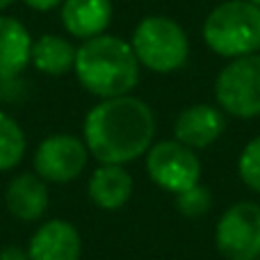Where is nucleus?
Listing matches in <instances>:
<instances>
[{"label": "nucleus", "instance_id": "nucleus-1", "mask_svg": "<svg viewBox=\"0 0 260 260\" xmlns=\"http://www.w3.org/2000/svg\"><path fill=\"white\" fill-rule=\"evenodd\" d=\"M155 119L144 101L117 96L99 103L85 119L87 148L103 165H123L151 146Z\"/></svg>", "mask_w": 260, "mask_h": 260}, {"label": "nucleus", "instance_id": "nucleus-2", "mask_svg": "<svg viewBox=\"0 0 260 260\" xmlns=\"http://www.w3.org/2000/svg\"><path fill=\"white\" fill-rule=\"evenodd\" d=\"M76 73L85 89L101 99L126 96L139 78L133 46L119 37L99 35L85 39L76 53Z\"/></svg>", "mask_w": 260, "mask_h": 260}, {"label": "nucleus", "instance_id": "nucleus-3", "mask_svg": "<svg viewBox=\"0 0 260 260\" xmlns=\"http://www.w3.org/2000/svg\"><path fill=\"white\" fill-rule=\"evenodd\" d=\"M203 39L224 57H244L260 48V9L249 0H229L210 12Z\"/></svg>", "mask_w": 260, "mask_h": 260}, {"label": "nucleus", "instance_id": "nucleus-4", "mask_svg": "<svg viewBox=\"0 0 260 260\" xmlns=\"http://www.w3.org/2000/svg\"><path fill=\"white\" fill-rule=\"evenodd\" d=\"M133 50L137 62L151 71H176L187 59V35L176 21L167 16H148L133 35Z\"/></svg>", "mask_w": 260, "mask_h": 260}, {"label": "nucleus", "instance_id": "nucleus-5", "mask_svg": "<svg viewBox=\"0 0 260 260\" xmlns=\"http://www.w3.org/2000/svg\"><path fill=\"white\" fill-rule=\"evenodd\" d=\"M219 105L229 114L251 119L260 114V55L235 57L215 82Z\"/></svg>", "mask_w": 260, "mask_h": 260}, {"label": "nucleus", "instance_id": "nucleus-6", "mask_svg": "<svg viewBox=\"0 0 260 260\" xmlns=\"http://www.w3.org/2000/svg\"><path fill=\"white\" fill-rule=\"evenodd\" d=\"M217 249L226 260L260 258V206L235 203L217 224Z\"/></svg>", "mask_w": 260, "mask_h": 260}, {"label": "nucleus", "instance_id": "nucleus-7", "mask_svg": "<svg viewBox=\"0 0 260 260\" xmlns=\"http://www.w3.org/2000/svg\"><path fill=\"white\" fill-rule=\"evenodd\" d=\"M148 176L153 183L167 192L180 194L185 189L199 185L201 178V162L192 153V148L176 142H160L148 151L146 160Z\"/></svg>", "mask_w": 260, "mask_h": 260}, {"label": "nucleus", "instance_id": "nucleus-8", "mask_svg": "<svg viewBox=\"0 0 260 260\" xmlns=\"http://www.w3.org/2000/svg\"><path fill=\"white\" fill-rule=\"evenodd\" d=\"M87 165V146L71 135H53L44 139L35 153V167L41 178L69 183Z\"/></svg>", "mask_w": 260, "mask_h": 260}, {"label": "nucleus", "instance_id": "nucleus-9", "mask_svg": "<svg viewBox=\"0 0 260 260\" xmlns=\"http://www.w3.org/2000/svg\"><path fill=\"white\" fill-rule=\"evenodd\" d=\"M80 235L76 226L64 219H53L39 226L27 247V260H78Z\"/></svg>", "mask_w": 260, "mask_h": 260}, {"label": "nucleus", "instance_id": "nucleus-10", "mask_svg": "<svg viewBox=\"0 0 260 260\" xmlns=\"http://www.w3.org/2000/svg\"><path fill=\"white\" fill-rule=\"evenodd\" d=\"M176 139L185 146H210L224 133V117L212 105H192L183 110L176 121Z\"/></svg>", "mask_w": 260, "mask_h": 260}, {"label": "nucleus", "instance_id": "nucleus-11", "mask_svg": "<svg viewBox=\"0 0 260 260\" xmlns=\"http://www.w3.org/2000/svg\"><path fill=\"white\" fill-rule=\"evenodd\" d=\"M112 18L110 0H64L62 21L67 30L78 39L99 37Z\"/></svg>", "mask_w": 260, "mask_h": 260}, {"label": "nucleus", "instance_id": "nucleus-12", "mask_svg": "<svg viewBox=\"0 0 260 260\" xmlns=\"http://www.w3.org/2000/svg\"><path fill=\"white\" fill-rule=\"evenodd\" d=\"M7 208L16 219L21 221H35L48 208V189L37 176L21 174L9 183L5 192Z\"/></svg>", "mask_w": 260, "mask_h": 260}, {"label": "nucleus", "instance_id": "nucleus-13", "mask_svg": "<svg viewBox=\"0 0 260 260\" xmlns=\"http://www.w3.org/2000/svg\"><path fill=\"white\" fill-rule=\"evenodd\" d=\"M32 39L27 30L9 16H0V78H14L27 67Z\"/></svg>", "mask_w": 260, "mask_h": 260}, {"label": "nucleus", "instance_id": "nucleus-14", "mask_svg": "<svg viewBox=\"0 0 260 260\" xmlns=\"http://www.w3.org/2000/svg\"><path fill=\"white\" fill-rule=\"evenodd\" d=\"M133 194V178L121 165H103L89 180V197L105 210H117Z\"/></svg>", "mask_w": 260, "mask_h": 260}, {"label": "nucleus", "instance_id": "nucleus-15", "mask_svg": "<svg viewBox=\"0 0 260 260\" xmlns=\"http://www.w3.org/2000/svg\"><path fill=\"white\" fill-rule=\"evenodd\" d=\"M76 53L71 41L55 35H44L39 41L32 44L30 62L48 76H62L76 67Z\"/></svg>", "mask_w": 260, "mask_h": 260}, {"label": "nucleus", "instance_id": "nucleus-16", "mask_svg": "<svg viewBox=\"0 0 260 260\" xmlns=\"http://www.w3.org/2000/svg\"><path fill=\"white\" fill-rule=\"evenodd\" d=\"M25 151L23 130L9 114L0 112V171L14 169Z\"/></svg>", "mask_w": 260, "mask_h": 260}, {"label": "nucleus", "instance_id": "nucleus-17", "mask_svg": "<svg viewBox=\"0 0 260 260\" xmlns=\"http://www.w3.org/2000/svg\"><path fill=\"white\" fill-rule=\"evenodd\" d=\"M240 178L244 185L260 192V137L251 139L240 155Z\"/></svg>", "mask_w": 260, "mask_h": 260}, {"label": "nucleus", "instance_id": "nucleus-18", "mask_svg": "<svg viewBox=\"0 0 260 260\" xmlns=\"http://www.w3.org/2000/svg\"><path fill=\"white\" fill-rule=\"evenodd\" d=\"M176 206L185 217H199L210 208V192L203 185H194V187L176 194Z\"/></svg>", "mask_w": 260, "mask_h": 260}, {"label": "nucleus", "instance_id": "nucleus-19", "mask_svg": "<svg viewBox=\"0 0 260 260\" xmlns=\"http://www.w3.org/2000/svg\"><path fill=\"white\" fill-rule=\"evenodd\" d=\"M27 7L32 9H39V12H48V9L57 7L59 3H64V0H25Z\"/></svg>", "mask_w": 260, "mask_h": 260}, {"label": "nucleus", "instance_id": "nucleus-20", "mask_svg": "<svg viewBox=\"0 0 260 260\" xmlns=\"http://www.w3.org/2000/svg\"><path fill=\"white\" fill-rule=\"evenodd\" d=\"M0 260H27V253H23L16 247H7L0 251Z\"/></svg>", "mask_w": 260, "mask_h": 260}, {"label": "nucleus", "instance_id": "nucleus-21", "mask_svg": "<svg viewBox=\"0 0 260 260\" xmlns=\"http://www.w3.org/2000/svg\"><path fill=\"white\" fill-rule=\"evenodd\" d=\"M12 3H14V0H0V12H3V9H7Z\"/></svg>", "mask_w": 260, "mask_h": 260}, {"label": "nucleus", "instance_id": "nucleus-22", "mask_svg": "<svg viewBox=\"0 0 260 260\" xmlns=\"http://www.w3.org/2000/svg\"><path fill=\"white\" fill-rule=\"evenodd\" d=\"M249 3H251V5H256V7L260 9V0H249Z\"/></svg>", "mask_w": 260, "mask_h": 260}, {"label": "nucleus", "instance_id": "nucleus-23", "mask_svg": "<svg viewBox=\"0 0 260 260\" xmlns=\"http://www.w3.org/2000/svg\"><path fill=\"white\" fill-rule=\"evenodd\" d=\"M256 260H260V258H256Z\"/></svg>", "mask_w": 260, "mask_h": 260}]
</instances>
